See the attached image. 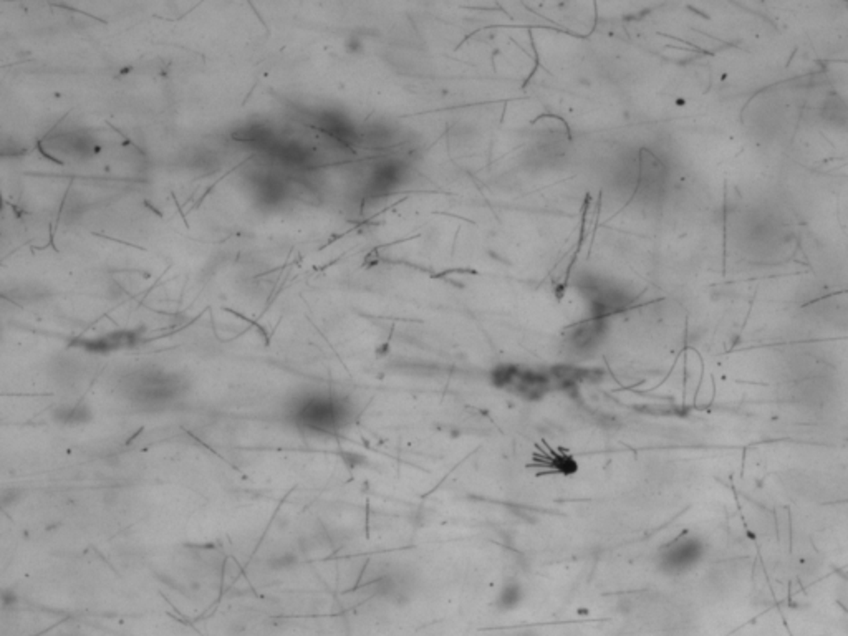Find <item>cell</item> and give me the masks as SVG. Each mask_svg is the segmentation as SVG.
Returning <instances> with one entry per match:
<instances>
[{"label": "cell", "instance_id": "cell-1", "mask_svg": "<svg viewBox=\"0 0 848 636\" xmlns=\"http://www.w3.org/2000/svg\"><path fill=\"white\" fill-rule=\"evenodd\" d=\"M289 416L303 433L334 436L350 424L352 410L343 398L315 392L294 399Z\"/></svg>", "mask_w": 848, "mask_h": 636}, {"label": "cell", "instance_id": "cell-2", "mask_svg": "<svg viewBox=\"0 0 848 636\" xmlns=\"http://www.w3.org/2000/svg\"><path fill=\"white\" fill-rule=\"evenodd\" d=\"M121 393L136 408L161 410L186 393V383L176 373H167L158 368H143L135 370L121 381Z\"/></svg>", "mask_w": 848, "mask_h": 636}, {"label": "cell", "instance_id": "cell-3", "mask_svg": "<svg viewBox=\"0 0 848 636\" xmlns=\"http://www.w3.org/2000/svg\"><path fill=\"white\" fill-rule=\"evenodd\" d=\"M138 342V335L136 331H111V333L103 335V337L81 340L76 347L85 348L86 352L91 353H109L116 352V350L131 348Z\"/></svg>", "mask_w": 848, "mask_h": 636}, {"label": "cell", "instance_id": "cell-4", "mask_svg": "<svg viewBox=\"0 0 848 636\" xmlns=\"http://www.w3.org/2000/svg\"><path fill=\"white\" fill-rule=\"evenodd\" d=\"M52 420L58 422L60 426H68V428H76V426L88 424L93 420V413L86 403H71L62 404V406L55 408L52 413Z\"/></svg>", "mask_w": 848, "mask_h": 636}, {"label": "cell", "instance_id": "cell-5", "mask_svg": "<svg viewBox=\"0 0 848 636\" xmlns=\"http://www.w3.org/2000/svg\"><path fill=\"white\" fill-rule=\"evenodd\" d=\"M299 563V557L294 552H284L272 555L267 560V567L271 570H290Z\"/></svg>", "mask_w": 848, "mask_h": 636}, {"label": "cell", "instance_id": "cell-6", "mask_svg": "<svg viewBox=\"0 0 848 636\" xmlns=\"http://www.w3.org/2000/svg\"><path fill=\"white\" fill-rule=\"evenodd\" d=\"M22 489L18 488H6L2 490V507L7 509L20 501Z\"/></svg>", "mask_w": 848, "mask_h": 636}, {"label": "cell", "instance_id": "cell-7", "mask_svg": "<svg viewBox=\"0 0 848 636\" xmlns=\"http://www.w3.org/2000/svg\"><path fill=\"white\" fill-rule=\"evenodd\" d=\"M515 636H528V635H524V633H522V635H515Z\"/></svg>", "mask_w": 848, "mask_h": 636}]
</instances>
